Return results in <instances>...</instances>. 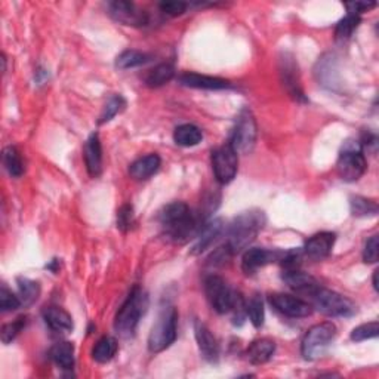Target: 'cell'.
Listing matches in <instances>:
<instances>
[{"mask_svg":"<svg viewBox=\"0 0 379 379\" xmlns=\"http://www.w3.org/2000/svg\"><path fill=\"white\" fill-rule=\"evenodd\" d=\"M164 234L173 243H185L197 237L203 225L206 224L205 215L194 213L184 201H173L159 215Z\"/></svg>","mask_w":379,"mask_h":379,"instance_id":"6da1fadb","label":"cell"},{"mask_svg":"<svg viewBox=\"0 0 379 379\" xmlns=\"http://www.w3.org/2000/svg\"><path fill=\"white\" fill-rule=\"evenodd\" d=\"M265 222L267 218L262 211L252 209L248 212H241L239 216H236L234 221L228 228V239L225 245L232 251L233 255L240 253L258 237V234L265 227Z\"/></svg>","mask_w":379,"mask_h":379,"instance_id":"7a4b0ae2","label":"cell"},{"mask_svg":"<svg viewBox=\"0 0 379 379\" xmlns=\"http://www.w3.org/2000/svg\"><path fill=\"white\" fill-rule=\"evenodd\" d=\"M148 305H150V300L147 292L140 286H135L114 317V331L117 335L125 340L132 338L137 332L140 320L145 316Z\"/></svg>","mask_w":379,"mask_h":379,"instance_id":"3957f363","label":"cell"},{"mask_svg":"<svg viewBox=\"0 0 379 379\" xmlns=\"http://www.w3.org/2000/svg\"><path fill=\"white\" fill-rule=\"evenodd\" d=\"M177 333L178 311L173 305L165 304L164 307H160L152 332L148 335V350H150V353L157 354L168 350L177 340Z\"/></svg>","mask_w":379,"mask_h":379,"instance_id":"277c9868","label":"cell"},{"mask_svg":"<svg viewBox=\"0 0 379 379\" xmlns=\"http://www.w3.org/2000/svg\"><path fill=\"white\" fill-rule=\"evenodd\" d=\"M368 169V161L360 141L348 140L344 142L336 161V172L345 182L359 181Z\"/></svg>","mask_w":379,"mask_h":379,"instance_id":"5b68a950","label":"cell"},{"mask_svg":"<svg viewBox=\"0 0 379 379\" xmlns=\"http://www.w3.org/2000/svg\"><path fill=\"white\" fill-rule=\"evenodd\" d=\"M336 336V326L331 321L319 323L311 326L302 338L301 343V354L305 360H317L320 359L329 345L333 343Z\"/></svg>","mask_w":379,"mask_h":379,"instance_id":"8992f818","label":"cell"},{"mask_svg":"<svg viewBox=\"0 0 379 379\" xmlns=\"http://www.w3.org/2000/svg\"><path fill=\"white\" fill-rule=\"evenodd\" d=\"M311 301L319 313L328 317H351L357 311L354 302L348 298L321 286L311 296Z\"/></svg>","mask_w":379,"mask_h":379,"instance_id":"52a82bcc","label":"cell"},{"mask_svg":"<svg viewBox=\"0 0 379 379\" xmlns=\"http://www.w3.org/2000/svg\"><path fill=\"white\" fill-rule=\"evenodd\" d=\"M256 137H258V126H256L255 117L249 110H243L237 117L228 144L237 154H248L253 150Z\"/></svg>","mask_w":379,"mask_h":379,"instance_id":"ba28073f","label":"cell"},{"mask_svg":"<svg viewBox=\"0 0 379 379\" xmlns=\"http://www.w3.org/2000/svg\"><path fill=\"white\" fill-rule=\"evenodd\" d=\"M205 293L211 307L218 314L230 313V310L233 307L236 292L228 286L227 281L216 276L211 274L205 279Z\"/></svg>","mask_w":379,"mask_h":379,"instance_id":"9c48e42d","label":"cell"},{"mask_svg":"<svg viewBox=\"0 0 379 379\" xmlns=\"http://www.w3.org/2000/svg\"><path fill=\"white\" fill-rule=\"evenodd\" d=\"M212 169L216 181L220 184H230L237 175L239 154L230 144L221 145L212 152Z\"/></svg>","mask_w":379,"mask_h":379,"instance_id":"30bf717a","label":"cell"},{"mask_svg":"<svg viewBox=\"0 0 379 379\" xmlns=\"http://www.w3.org/2000/svg\"><path fill=\"white\" fill-rule=\"evenodd\" d=\"M268 301L280 314L291 319H304L313 313V305L288 293H272Z\"/></svg>","mask_w":379,"mask_h":379,"instance_id":"8fae6325","label":"cell"},{"mask_svg":"<svg viewBox=\"0 0 379 379\" xmlns=\"http://www.w3.org/2000/svg\"><path fill=\"white\" fill-rule=\"evenodd\" d=\"M108 13L114 21L124 25L144 27L148 24V13L135 4L125 2V0H116V2L108 4Z\"/></svg>","mask_w":379,"mask_h":379,"instance_id":"7c38bea8","label":"cell"},{"mask_svg":"<svg viewBox=\"0 0 379 379\" xmlns=\"http://www.w3.org/2000/svg\"><path fill=\"white\" fill-rule=\"evenodd\" d=\"M280 74L283 86L291 93V97L296 101L305 102L307 98L304 95V91L301 88L300 73H298V65L295 64L293 58L288 53H284V57L280 60Z\"/></svg>","mask_w":379,"mask_h":379,"instance_id":"4fadbf2b","label":"cell"},{"mask_svg":"<svg viewBox=\"0 0 379 379\" xmlns=\"http://www.w3.org/2000/svg\"><path fill=\"white\" fill-rule=\"evenodd\" d=\"M283 256V252L279 251H268L264 248H252L248 249L245 253H243V260H241V268L246 274H253L258 272L260 268L280 261Z\"/></svg>","mask_w":379,"mask_h":379,"instance_id":"5bb4252c","label":"cell"},{"mask_svg":"<svg viewBox=\"0 0 379 379\" xmlns=\"http://www.w3.org/2000/svg\"><path fill=\"white\" fill-rule=\"evenodd\" d=\"M335 240H336L335 233L331 232L317 233L305 241L302 253H305V256H308V258L313 261H323L332 253Z\"/></svg>","mask_w":379,"mask_h":379,"instance_id":"9a60e30c","label":"cell"},{"mask_svg":"<svg viewBox=\"0 0 379 379\" xmlns=\"http://www.w3.org/2000/svg\"><path fill=\"white\" fill-rule=\"evenodd\" d=\"M194 333L196 341L200 350L201 357L209 363H216L220 359V344L216 341V338L212 335L211 329L205 323L196 321L194 323Z\"/></svg>","mask_w":379,"mask_h":379,"instance_id":"2e32d148","label":"cell"},{"mask_svg":"<svg viewBox=\"0 0 379 379\" xmlns=\"http://www.w3.org/2000/svg\"><path fill=\"white\" fill-rule=\"evenodd\" d=\"M281 279L292 291L310 298L321 286L313 276L302 273L301 270H286V272L283 273Z\"/></svg>","mask_w":379,"mask_h":379,"instance_id":"e0dca14e","label":"cell"},{"mask_svg":"<svg viewBox=\"0 0 379 379\" xmlns=\"http://www.w3.org/2000/svg\"><path fill=\"white\" fill-rule=\"evenodd\" d=\"M225 232V224L221 218L213 220L211 222H206L200 230L199 236L196 237V243L192 248L193 255H200L205 251H208L211 246H213L218 239Z\"/></svg>","mask_w":379,"mask_h":379,"instance_id":"ac0fdd59","label":"cell"},{"mask_svg":"<svg viewBox=\"0 0 379 379\" xmlns=\"http://www.w3.org/2000/svg\"><path fill=\"white\" fill-rule=\"evenodd\" d=\"M85 165L92 178H98L102 172V147L100 135L95 132L88 138L84 150Z\"/></svg>","mask_w":379,"mask_h":379,"instance_id":"d6986e66","label":"cell"},{"mask_svg":"<svg viewBox=\"0 0 379 379\" xmlns=\"http://www.w3.org/2000/svg\"><path fill=\"white\" fill-rule=\"evenodd\" d=\"M180 84L187 88L194 89H209V91H220L232 88V82H228L221 77H212L197 73H184L180 76Z\"/></svg>","mask_w":379,"mask_h":379,"instance_id":"ffe728a7","label":"cell"},{"mask_svg":"<svg viewBox=\"0 0 379 379\" xmlns=\"http://www.w3.org/2000/svg\"><path fill=\"white\" fill-rule=\"evenodd\" d=\"M44 320L51 331L57 333H70L74 328L72 316L61 307H48L44 310Z\"/></svg>","mask_w":379,"mask_h":379,"instance_id":"44dd1931","label":"cell"},{"mask_svg":"<svg viewBox=\"0 0 379 379\" xmlns=\"http://www.w3.org/2000/svg\"><path fill=\"white\" fill-rule=\"evenodd\" d=\"M161 166V160L157 154H148L138 160H135L129 166V175L137 181H145L152 178L159 172Z\"/></svg>","mask_w":379,"mask_h":379,"instance_id":"7402d4cb","label":"cell"},{"mask_svg":"<svg viewBox=\"0 0 379 379\" xmlns=\"http://www.w3.org/2000/svg\"><path fill=\"white\" fill-rule=\"evenodd\" d=\"M276 351V343L270 338H261L253 341L246 350V359L252 364H264L273 357Z\"/></svg>","mask_w":379,"mask_h":379,"instance_id":"603a6c76","label":"cell"},{"mask_svg":"<svg viewBox=\"0 0 379 379\" xmlns=\"http://www.w3.org/2000/svg\"><path fill=\"white\" fill-rule=\"evenodd\" d=\"M49 357L64 371H72L74 366V345L69 341L57 343L49 350Z\"/></svg>","mask_w":379,"mask_h":379,"instance_id":"cb8c5ba5","label":"cell"},{"mask_svg":"<svg viewBox=\"0 0 379 379\" xmlns=\"http://www.w3.org/2000/svg\"><path fill=\"white\" fill-rule=\"evenodd\" d=\"M119 345L113 336H102L92 350V359L97 363L112 361L117 353Z\"/></svg>","mask_w":379,"mask_h":379,"instance_id":"d4e9b609","label":"cell"},{"mask_svg":"<svg viewBox=\"0 0 379 379\" xmlns=\"http://www.w3.org/2000/svg\"><path fill=\"white\" fill-rule=\"evenodd\" d=\"M175 76V69L172 64L164 62L156 65L153 70H150L145 76V85L148 88H160L166 85L168 82L173 79Z\"/></svg>","mask_w":379,"mask_h":379,"instance_id":"484cf974","label":"cell"},{"mask_svg":"<svg viewBox=\"0 0 379 379\" xmlns=\"http://www.w3.org/2000/svg\"><path fill=\"white\" fill-rule=\"evenodd\" d=\"M203 133L196 125H181L173 132V141L181 147H196L201 142Z\"/></svg>","mask_w":379,"mask_h":379,"instance_id":"4316f807","label":"cell"},{"mask_svg":"<svg viewBox=\"0 0 379 379\" xmlns=\"http://www.w3.org/2000/svg\"><path fill=\"white\" fill-rule=\"evenodd\" d=\"M152 61V55H148L145 52L135 51V49H128L125 52H121L116 60V67L120 70H128V69H135V67L144 65L147 62Z\"/></svg>","mask_w":379,"mask_h":379,"instance_id":"83f0119b","label":"cell"},{"mask_svg":"<svg viewBox=\"0 0 379 379\" xmlns=\"http://www.w3.org/2000/svg\"><path fill=\"white\" fill-rule=\"evenodd\" d=\"M4 165L6 168V171L9 172L11 177L13 178H20L22 177V173L25 171V166H24V161H22V157L20 154V152L17 150L15 147H6L4 150Z\"/></svg>","mask_w":379,"mask_h":379,"instance_id":"f1b7e54d","label":"cell"},{"mask_svg":"<svg viewBox=\"0 0 379 379\" xmlns=\"http://www.w3.org/2000/svg\"><path fill=\"white\" fill-rule=\"evenodd\" d=\"M246 314L256 329L262 328L265 313H264V301L260 293H253L251 296V300L246 302Z\"/></svg>","mask_w":379,"mask_h":379,"instance_id":"f546056e","label":"cell"},{"mask_svg":"<svg viewBox=\"0 0 379 379\" xmlns=\"http://www.w3.org/2000/svg\"><path fill=\"white\" fill-rule=\"evenodd\" d=\"M18 292H20L21 304L29 307L37 301V298L40 295V286H39V283L34 280L20 277L18 279Z\"/></svg>","mask_w":379,"mask_h":379,"instance_id":"4dcf8cb0","label":"cell"},{"mask_svg":"<svg viewBox=\"0 0 379 379\" xmlns=\"http://www.w3.org/2000/svg\"><path fill=\"white\" fill-rule=\"evenodd\" d=\"M350 208L351 213L357 216V218H363V216H375L378 213V203L375 200L361 196L351 197Z\"/></svg>","mask_w":379,"mask_h":379,"instance_id":"1f68e13d","label":"cell"},{"mask_svg":"<svg viewBox=\"0 0 379 379\" xmlns=\"http://www.w3.org/2000/svg\"><path fill=\"white\" fill-rule=\"evenodd\" d=\"M126 107V101L125 98L121 97V95H113V97L107 101V104L104 105V110H102V114L100 117V125H104V124H108V121L113 120L114 116H117L119 113H121L125 110Z\"/></svg>","mask_w":379,"mask_h":379,"instance_id":"d6a6232c","label":"cell"},{"mask_svg":"<svg viewBox=\"0 0 379 379\" xmlns=\"http://www.w3.org/2000/svg\"><path fill=\"white\" fill-rule=\"evenodd\" d=\"M360 17H356V15H348L344 17L340 22L336 24V29H335V36L338 40H347L350 39L351 36H353V33L357 30V27L360 25Z\"/></svg>","mask_w":379,"mask_h":379,"instance_id":"836d02e7","label":"cell"},{"mask_svg":"<svg viewBox=\"0 0 379 379\" xmlns=\"http://www.w3.org/2000/svg\"><path fill=\"white\" fill-rule=\"evenodd\" d=\"M379 335V324L378 321H371V323H364L357 326L353 332H351V341L354 343H363L368 340H373Z\"/></svg>","mask_w":379,"mask_h":379,"instance_id":"e575fe53","label":"cell"},{"mask_svg":"<svg viewBox=\"0 0 379 379\" xmlns=\"http://www.w3.org/2000/svg\"><path fill=\"white\" fill-rule=\"evenodd\" d=\"M25 324H27V317H24V316L18 317L17 320H13L12 323L4 324V328H2V343L4 344H11L24 331Z\"/></svg>","mask_w":379,"mask_h":379,"instance_id":"d590c367","label":"cell"},{"mask_svg":"<svg viewBox=\"0 0 379 379\" xmlns=\"http://www.w3.org/2000/svg\"><path fill=\"white\" fill-rule=\"evenodd\" d=\"M20 296L13 295L6 286H2L0 289V311L2 313H9V311H15L21 307Z\"/></svg>","mask_w":379,"mask_h":379,"instance_id":"8d00e7d4","label":"cell"},{"mask_svg":"<svg viewBox=\"0 0 379 379\" xmlns=\"http://www.w3.org/2000/svg\"><path fill=\"white\" fill-rule=\"evenodd\" d=\"M133 208L131 205H124L117 212V228L126 233L133 227Z\"/></svg>","mask_w":379,"mask_h":379,"instance_id":"74e56055","label":"cell"},{"mask_svg":"<svg viewBox=\"0 0 379 379\" xmlns=\"http://www.w3.org/2000/svg\"><path fill=\"white\" fill-rule=\"evenodd\" d=\"M230 313H233V320L237 326L245 323V317L248 316L246 314V302H245V300H243V295L240 292H236L234 302H233L232 310H230Z\"/></svg>","mask_w":379,"mask_h":379,"instance_id":"f35d334b","label":"cell"},{"mask_svg":"<svg viewBox=\"0 0 379 379\" xmlns=\"http://www.w3.org/2000/svg\"><path fill=\"white\" fill-rule=\"evenodd\" d=\"M378 255H379V240L378 236H372L371 239H368L366 245H364L363 261L366 264H375L378 261Z\"/></svg>","mask_w":379,"mask_h":379,"instance_id":"ab89813d","label":"cell"},{"mask_svg":"<svg viewBox=\"0 0 379 379\" xmlns=\"http://www.w3.org/2000/svg\"><path fill=\"white\" fill-rule=\"evenodd\" d=\"M159 8L161 12H165L166 15L178 17V15H182V13L187 11L188 5L184 2H161Z\"/></svg>","mask_w":379,"mask_h":379,"instance_id":"60d3db41","label":"cell"},{"mask_svg":"<svg viewBox=\"0 0 379 379\" xmlns=\"http://www.w3.org/2000/svg\"><path fill=\"white\" fill-rule=\"evenodd\" d=\"M360 145L364 150L368 152H372V153H376V148H378V137L375 133H372L371 131H364L361 133V141H360Z\"/></svg>","mask_w":379,"mask_h":379,"instance_id":"b9f144b4","label":"cell"},{"mask_svg":"<svg viewBox=\"0 0 379 379\" xmlns=\"http://www.w3.org/2000/svg\"><path fill=\"white\" fill-rule=\"evenodd\" d=\"M376 6V4H368V2H353V4H345V8L348 11L350 15H356L360 17L361 13L368 12L371 9H373Z\"/></svg>","mask_w":379,"mask_h":379,"instance_id":"7bdbcfd3","label":"cell"},{"mask_svg":"<svg viewBox=\"0 0 379 379\" xmlns=\"http://www.w3.org/2000/svg\"><path fill=\"white\" fill-rule=\"evenodd\" d=\"M373 288H375V291L378 292V272L373 273Z\"/></svg>","mask_w":379,"mask_h":379,"instance_id":"ee69618b","label":"cell"}]
</instances>
